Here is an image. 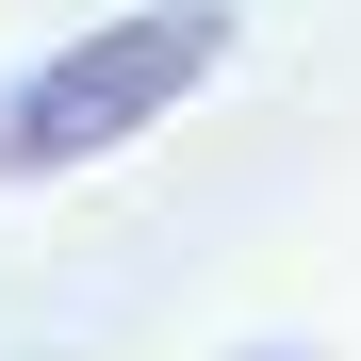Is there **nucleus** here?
<instances>
[{
	"label": "nucleus",
	"instance_id": "obj_2",
	"mask_svg": "<svg viewBox=\"0 0 361 361\" xmlns=\"http://www.w3.org/2000/svg\"><path fill=\"white\" fill-rule=\"evenodd\" d=\"M247 361H295V345H247Z\"/></svg>",
	"mask_w": 361,
	"mask_h": 361
},
{
	"label": "nucleus",
	"instance_id": "obj_1",
	"mask_svg": "<svg viewBox=\"0 0 361 361\" xmlns=\"http://www.w3.org/2000/svg\"><path fill=\"white\" fill-rule=\"evenodd\" d=\"M230 49H247L230 0H132V17L33 49V66L0 82V180H82V164H115V148H148Z\"/></svg>",
	"mask_w": 361,
	"mask_h": 361
}]
</instances>
